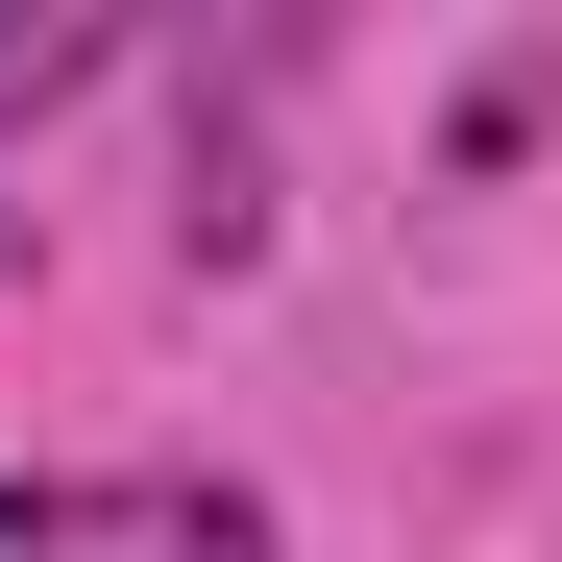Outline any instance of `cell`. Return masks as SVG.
<instances>
[{
	"label": "cell",
	"instance_id": "6da1fadb",
	"mask_svg": "<svg viewBox=\"0 0 562 562\" xmlns=\"http://www.w3.org/2000/svg\"><path fill=\"white\" fill-rule=\"evenodd\" d=\"M0 562H269V514L196 464H49V490H0Z\"/></svg>",
	"mask_w": 562,
	"mask_h": 562
},
{
	"label": "cell",
	"instance_id": "3957f363",
	"mask_svg": "<svg viewBox=\"0 0 562 562\" xmlns=\"http://www.w3.org/2000/svg\"><path fill=\"white\" fill-rule=\"evenodd\" d=\"M0 269H25V171H0Z\"/></svg>",
	"mask_w": 562,
	"mask_h": 562
},
{
	"label": "cell",
	"instance_id": "7a4b0ae2",
	"mask_svg": "<svg viewBox=\"0 0 562 562\" xmlns=\"http://www.w3.org/2000/svg\"><path fill=\"white\" fill-rule=\"evenodd\" d=\"M99 74H123V0H0V123L99 99Z\"/></svg>",
	"mask_w": 562,
	"mask_h": 562
}]
</instances>
